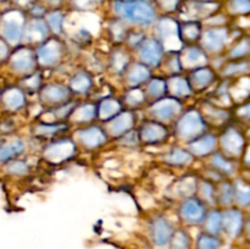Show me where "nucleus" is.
<instances>
[{
    "mask_svg": "<svg viewBox=\"0 0 250 249\" xmlns=\"http://www.w3.org/2000/svg\"><path fill=\"white\" fill-rule=\"evenodd\" d=\"M22 58H17L14 60V66L17 68V70H28V68L32 67L33 65V59L31 58L29 54H20Z\"/></svg>",
    "mask_w": 250,
    "mask_h": 249,
    "instance_id": "nucleus-26",
    "label": "nucleus"
},
{
    "mask_svg": "<svg viewBox=\"0 0 250 249\" xmlns=\"http://www.w3.org/2000/svg\"><path fill=\"white\" fill-rule=\"evenodd\" d=\"M229 11L233 14H248L250 9L249 0H229Z\"/></svg>",
    "mask_w": 250,
    "mask_h": 249,
    "instance_id": "nucleus-23",
    "label": "nucleus"
},
{
    "mask_svg": "<svg viewBox=\"0 0 250 249\" xmlns=\"http://www.w3.org/2000/svg\"><path fill=\"white\" fill-rule=\"evenodd\" d=\"M165 10H175L178 6V0H156Z\"/></svg>",
    "mask_w": 250,
    "mask_h": 249,
    "instance_id": "nucleus-37",
    "label": "nucleus"
},
{
    "mask_svg": "<svg viewBox=\"0 0 250 249\" xmlns=\"http://www.w3.org/2000/svg\"><path fill=\"white\" fill-rule=\"evenodd\" d=\"M215 144H216V139H215L214 136H205L190 144V149L197 155H207L209 151L214 149Z\"/></svg>",
    "mask_w": 250,
    "mask_h": 249,
    "instance_id": "nucleus-10",
    "label": "nucleus"
},
{
    "mask_svg": "<svg viewBox=\"0 0 250 249\" xmlns=\"http://www.w3.org/2000/svg\"><path fill=\"white\" fill-rule=\"evenodd\" d=\"M178 111V103L173 102V100H164L160 104H156V106L153 107V112L155 116L160 117L163 120H170L172 119Z\"/></svg>",
    "mask_w": 250,
    "mask_h": 249,
    "instance_id": "nucleus-9",
    "label": "nucleus"
},
{
    "mask_svg": "<svg viewBox=\"0 0 250 249\" xmlns=\"http://www.w3.org/2000/svg\"><path fill=\"white\" fill-rule=\"evenodd\" d=\"M114 9L122 19L138 24H151L155 21L156 12L146 0H116Z\"/></svg>",
    "mask_w": 250,
    "mask_h": 249,
    "instance_id": "nucleus-1",
    "label": "nucleus"
},
{
    "mask_svg": "<svg viewBox=\"0 0 250 249\" xmlns=\"http://www.w3.org/2000/svg\"><path fill=\"white\" fill-rule=\"evenodd\" d=\"M187 60L188 62L192 63V65H194V63H198L202 61V59L204 58V54L202 53V50H199V49L197 48H190L189 50H188L187 53ZM205 59V58H204Z\"/></svg>",
    "mask_w": 250,
    "mask_h": 249,
    "instance_id": "nucleus-31",
    "label": "nucleus"
},
{
    "mask_svg": "<svg viewBox=\"0 0 250 249\" xmlns=\"http://www.w3.org/2000/svg\"><path fill=\"white\" fill-rule=\"evenodd\" d=\"M100 0H73L75 5L80 9H89L99 4Z\"/></svg>",
    "mask_w": 250,
    "mask_h": 249,
    "instance_id": "nucleus-36",
    "label": "nucleus"
},
{
    "mask_svg": "<svg viewBox=\"0 0 250 249\" xmlns=\"http://www.w3.org/2000/svg\"><path fill=\"white\" fill-rule=\"evenodd\" d=\"M7 171L10 173H16V175H22V173H26L28 171V165L21 161H16V163H12L7 166Z\"/></svg>",
    "mask_w": 250,
    "mask_h": 249,
    "instance_id": "nucleus-32",
    "label": "nucleus"
},
{
    "mask_svg": "<svg viewBox=\"0 0 250 249\" xmlns=\"http://www.w3.org/2000/svg\"><path fill=\"white\" fill-rule=\"evenodd\" d=\"M72 88L77 92H85L90 87V80L84 73H78L71 82Z\"/></svg>",
    "mask_w": 250,
    "mask_h": 249,
    "instance_id": "nucleus-22",
    "label": "nucleus"
},
{
    "mask_svg": "<svg viewBox=\"0 0 250 249\" xmlns=\"http://www.w3.org/2000/svg\"><path fill=\"white\" fill-rule=\"evenodd\" d=\"M202 190H203V193H204L205 197L210 198L212 195V187H211V185H209V183L205 182L204 185H203Z\"/></svg>",
    "mask_w": 250,
    "mask_h": 249,
    "instance_id": "nucleus-38",
    "label": "nucleus"
},
{
    "mask_svg": "<svg viewBox=\"0 0 250 249\" xmlns=\"http://www.w3.org/2000/svg\"><path fill=\"white\" fill-rule=\"evenodd\" d=\"M207 228L210 234L219 233L222 228V215L219 211H212L208 217Z\"/></svg>",
    "mask_w": 250,
    "mask_h": 249,
    "instance_id": "nucleus-18",
    "label": "nucleus"
},
{
    "mask_svg": "<svg viewBox=\"0 0 250 249\" xmlns=\"http://www.w3.org/2000/svg\"><path fill=\"white\" fill-rule=\"evenodd\" d=\"M24 99L23 95H22L21 92L14 89L9 93V94L5 97V104H7V106L11 107V109H19V107L22 106Z\"/></svg>",
    "mask_w": 250,
    "mask_h": 249,
    "instance_id": "nucleus-20",
    "label": "nucleus"
},
{
    "mask_svg": "<svg viewBox=\"0 0 250 249\" xmlns=\"http://www.w3.org/2000/svg\"><path fill=\"white\" fill-rule=\"evenodd\" d=\"M222 227L231 237H237L243 229V215L238 210H229L222 215Z\"/></svg>",
    "mask_w": 250,
    "mask_h": 249,
    "instance_id": "nucleus-4",
    "label": "nucleus"
},
{
    "mask_svg": "<svg viewBox=\"0 0 250 249\" xmlns=\"http://www.w3.org/2000/svg\"><path fill=\"white\" fill-rule=\"evenodd\" d=\"M24 145L21 141L14 142V143H10L7 145H4L0 148V161H5L7 159L12 158L15 155H19L23 151Z\"/></svg>",
    "mask_w": 250,
    "mask_h": 249,
    "instance_id": "nucleus-12",
    "label": "nucleus"
},
{
    "mask_svg": "<svg viewBox=\"0 0 250 249\" xmlns=\"http://www.w3.org/2000/svg\"><path fill=\"white\" fill-rule=\"evenodd\" d=\"M119 109V105L115 102H105L103 103L102 106V116L103 117H109L111 116V114H114L116 110Z\"/></svg>",
    "mask_w": 250,
    "mask_h": 249,
    "instance_id": "nucleus-34",
    "label": "nucleus"
},
{
    "mask_svg": "<svg viewBox=\"0 0 250 249\" xmlns=\"http://www.w3.org/2000/svg\"><path fill=\"white\" fill-rule=\"evenodd\" d=\"M203 127L204 126H203V121L199 115L195 112H189L181 120L178 131H180L181 136H194L195 133L202 131Z\"/></svg>",
    "mask_w": 250,
    "mask_h": 249,
    "instance_id": "nucleus-6",
    "label": "nucleus"
},
{
    "mask_svg": "<svg viewBox=\"0 0 250 249\" xmlns=\"http://www.w3.org/2000/svg\"><path fill=\"white\" fill-rule=\"evenodd\" d=\"M173 228L165 217H156L151 222V238L159 247H164L170 242Z\"/></svg>",
    "mask_w": 250,
    "mask_h": 249,
    "instance_id": "nucleus-3",
    "label": "nucleus"
},
{
    "mask_svg": "<svg viewBox=\"0 0 250 249\" xmlns=\"http://www.w3.org/2000/svg\"><path fill=\"white\" fill-rule=\"evenodd\" d=\"M45 2H48V4H51V5H58L60 4L61 0H44Z\"/></svg>",
    "mask_w": 250,
    "mask_h": 249,
    "instance_id": "nucleus-40",
    "label": "nucleus"
},
{
    "mask_svg": "<svg viewBox=\"0 0 250 249\" xmlns=\"http://www.w3.org/2000/svg\"><path fill=\"white\" fill-rule=\"evenodd\" d=\"M49 24L55 32H60L63 22V15L60 11H54L49 15Z\"/></svg>",
    "mask_w": 250,
    "mask_h": 249,
    "instance_id": "nucleus-29",
    "label": "nucleus"
},
{
    "mask_svg": "<svg viewBox=\"0 0 250 249\" xmlns=\"http://www.w3.org/2000/svg\"><path fill=\"white\" fill-rule=\"evenodd\" d=\"M15 1H16V4L21 5V6H27V5L32 4L34 0H15Z\"/></svg>",
    "mask_w": 250,
    "mask_h": 249,
    "instance_id": "nucleus-39",
    "label": "nucleus"
},
{
    "mask_svg": "<svg viewBox=\"0 0 250 249\" xmlns=\"http://www.w3.org/2000/svg\"><path fill=\"white\" fill-rule=\"evenodd\" d=\"M220 246H221V241L210 233H202L197 242L198 249H219Z\"/></svg>",
    "mask_w": 250,
    "mask_h": 249,
    "instance_id": "nucleus-15",
    "label": "nucleus"
},
{
    "mask_svg": "<svg viewBox=\"0 0 250 249\" xmlns=\"http://www.w3.org/2000/svg\"><path fill=\"white\" fill-rule=\"evenodd\" d=\"M46 93V98L48 99H51V100H61L63 99V98L66 97V94H67V92H66V89H63V88L61 87H51V88H48V89L45 90Z\"/></svg>",
    "mask_w": 250,
    "mask_h": 249,
    "instance_id": "nucleus-30",
    "label": "nucleus"
},
{
    "mask_svg": "<svg viewBox=\"0 0 250 249\" xmlns=\"http://www.w3.org/2000/svg\"><path fill=\"white\" fill-rule=\"evenodd\" d=\"M171 90H173L177 95H187L190 92L188 83L186 81L181 80V78L173 80V85H171Z\"/></svg>",
    "mask_w": 250,
    "mask_h": 249,
    "instance_id": "nucleus-28",
    "label": "nucleus"
},
{
    "mask_svg": "<svg viewBox=\"0 0 250 249\" xmlns=\"http://www.w3.org/2000/svg\"><path fill=\"white\" fill-rule=\"evenodd\" d=\"M131 117L128 116V114H125L124 116H119L115 121L114 126H112V131H115L116 133H121V132L126 131L127 128H129L128 126H131Z\"/></svg>",
    "mask_w": 250,
    "mask_h": 249,
    "instance_id": "nucleus-27",
    "label": "nucleus"
},
{
    "mask_svg": "<svg viewBox=\"0 0 250 249\" xmlns=\"http://www.w3.org/2000/svg\"><path fill=\"white\" fill-rule=\"evenodd\" d=\"M2 34L10 42H19L22 36V23L15 16H9L2 23Z\"/></svg>",
    "mask_w": 250,
    "mask_h": 249,
    "instance_id": "nucleus-8",
    "label": "nucleus"
},
{
    "mask_svg": "<svg viewBox=\"0 0 250 249\" xmlns=\"http://www.w3.org/2000/svg\"><path fill=\"white\" fill-rule=\"evenodd\" d=\"M59 56V48L56 45H44L43 48L39 49L38 58L43 63L50 65L55 62V60Z\"/></svg>",
    "mask_w": 250,
    "mask_h": 249,
    "instance_id": "nucleus-13",
    "label": "nucleus"
},
{
    "mask_svg": "<svg viewBox=\"0 0 250 249\" xmlns=\"http://www.w3.org/2000/svg\"><path fill=\"white\" fill-rule=\"evenodd\" d=\"M212 163H214V165L216 166V167L219 168V171H221V172L229 173L233 171L232 164H229L221 154H215L214 158H212Z\"/></svg>",
    "mask_w": 250,
    "mask_h": 249,
    "instance_id": "nucleus-25",
    "label": "nucleus"
},
{
    "mask_svg": "<svg viewBox=\"0 0 250 249\" xmlns=\"http://www.w3.org/2000/svg\"><path fill=\"white\" fill-rule=\"evenodd\" d=\"M83 134L84 136H81V138L84 142L85 145L88 146L100 145V143L105 141V137L103 136V133L98 128H90L88 131L83 132Z\"/></svg>",
    "mask_w": 250,
    "mask_h": 249,
    "instance_id": "nucleus-16",
    "label": "nucleus"
},
{
    "mask_svg": "<svg viewBox=\"0 0 250 249\" xmlns=\"http://www.w3.org/2000/svg\"><path fill=\"white\" fill-rule=\"evenodd\" d=\"M204 1H211V0H204Z\"/></svg>",
    "mask_w": 250,
    "mask_h": 249,
    "instance_id": "nucleus-41",
    "label": "nucleus"
},
{
    "mask_svg": "<svg viewBox=\"0 0 250 249\" xmlns=\"http://www.w3.org/2000/svg\"><path fill=\"white\" fill-rule=\"evenodd\" d=\"M226 39V29L225 28H211L208 29L203 36L204 45L210 50H217L222 48Z\"/></svg>",
    "mask_w": 250,
    "mask_h": 249,
    "instance_id": "nucleus-7",
    "label": "nucleus"
},
{
    "mask_svg": "<svg viewBox=\"0 0 250 249\" xmlns=\"http://www.w3.org/2000/svg\"><path fill=\"white\" fill-rule=\"evenodd\" d=\"M221 199L224 202V204H229L232 199V195H233V188L229 185H225L221 189Z\"/></svg>",
    "mask_w": 250,
    "mask_h": 249,
    "instance_id": "nucleus-35",
    "label": "nucleus"
},
{
    "mask_svg": "<svg viewBox=\"0 0 250 249\" xmlns=\"http://www.w3.org/2000/svg\"><path fill=\"white\" fill-rule=\"evenodd\" d=\"M164 90H165V84L160 80L153 81L149 85V93L151 94V97H159L161 93H164Z\"/></svg>",
    "mask_w": 250,
    "mask_h": 249,
    "instance_id": "nucleus-33",
    "label": "nucleus"
},
{
    "mask_svg": "<svg viewBox=\"0 0 250 249\" xmlns=\"http://www.w3.org/2000/svg\"><path fill=\"white\" fill-rule=\"evenodd\" d=\"M193 81L198 87H207L210 81H212V72L208 68H202L193 75Z\"/></svg>",
    "mask_w": 250,
    "mask_h": 249,
    "instance_id": "nucleus-21",
    "label": "nucleus"
},
{
    "mask_svg": "<svg viewBox=\"0 0 250 249\" xmlns=\"http://www.w3.org/2000/svg\"><path fill=\"white\" fill-rule=\"evenodd\" d=\"M138 67H134L132 70L131 75H129V80H131L132 83H141L143 81H146L148 78L149 72L144 66L137 65Z\"/></svg>",
    "mask_w": 250,
    "mask_h": 249,
    "instance_id": "nucleus-24",
    "label": "nucleus"
},
{
    "mask_svg": "<svg viewBox=\"0 0 250 249\" xmlns=\"http://www.w3.org/2000/svg\"><path fill=\"white\" fill-rule=\"evenodd\" d=\"M168 243H171V249H188L189 248V236L186 233V231L180 229L177 232H173Z\"/></svg>",
    "mask_w": 250,
    "mask_h": 249,
    "instance_id": "nucleus-14",
    "label": "nucleus"
},
{
    "mask_svg": "<svg viewBox=\"0 0 250 249\" xmlns=\"http://www.w3.org/2000/svg\"><path fill=\"white\" fill-rule=\"evenodd\" d=\"M164 133H165V131H164L163 127L158 126L156 124H149L148 126L144 127L143 129L144 138H146L148 142L159 141V139L163 138Z\"/></svg>",
    "mask_w": 250,
    "mask_h": 249,
    "instance_id": "nucleus-17",
    "label": "nucleus"
},
{
    "mask_svg": "<svg viewBox=\"0 0 250 249\" xmlns=\"http://www.w3.org/2000/svg\"><path fill=\"white\" fill-rule=\"evenodd\" d=\"M141 56L146 63L151 66H156L163 56V46L155 39H148L142 44Z\"/></svg>",
    "mask_w": 250,
    "mask_h": 249,
    "instance_id": "nucleus-5",
    "label": "nucleus"
},
{
    "mask_svg": "<svg viewBox=\"0 0 250 249\" xmlns=\"http://www.w3.org/2000/svg\"><path fill=\"white\" fill-rule=\"evenodd\" d=\"M181 215H182L183 220L187 221L188 224L198 225L202 224L205 220L207 209L202 202L194 199V198H189L181 207Z\"/></svg>",
    "mask_w": 250,
    "mask_h": 249,
    "instance_id": "nucleus-2",
    "label": "nucleus"
},
{
    "mask_svg": "<svg viewBox=\"0 0 250 249\" xmlns=\"http://www.w3.org/2000/svg\"><path fill=\"white\" fill-rule=\"evenodd\" d=\"M27 34L31 41H38L46 36V26L41 20H33L31 23L27 26Z\"/></svg>",
    "mask_w": 250,
    "mask_h": 249,
    "instance_id": "nucleus-11",
    "label": "nucleus"
},
{
    "mask_svg": "<svg viewBox=\"0 0 250 249\" xmlns=\"http://www.w3.org/2000/svg\"><path fill=\"white\" fill-rule=\"evenodd\" d=\"M192 159V155L187 151L182 150V149H175L168 154L166 160L170 164H175V165H182V164L188 163Z\"/></svg>",
    "mask_w": 250,
    "mask_h": 249,
    "instance_id": "nucleus-19",
    "label": "nucleus"
}]
</instances>
